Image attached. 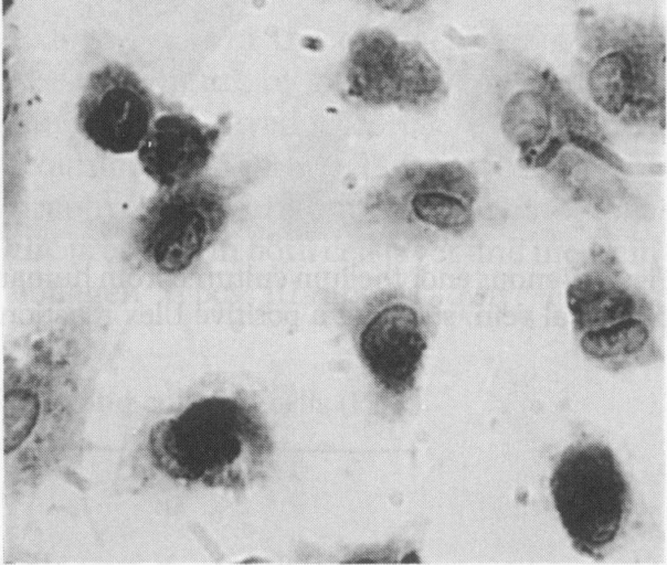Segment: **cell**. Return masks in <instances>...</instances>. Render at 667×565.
Wrapping results in <instances>:
<instances>
[{
  "instance_id": "cell-13",
  "label": "cell",
  "mask_w": 667,
  "mask_h": 565,
  "mask_svg": "<svg viewBox=\"0 0 667 565\" xmlns=\"http://www.w3.org/2000/svg\"><path fill=\"white\" fill-rule=\"evenodd\" d=\"M379 7L396 13H412L424 8L430 0H373Z\"/></svg>"
},
{
  "instance_id": "cell-9",
  "label": "cell",
  "mask_w": 667,
  "mask_h": 565,
  "mask_svg": "<svg viewBox=\"0 0 667 565\" xmlns=\"http://www.w3.org/2000/svg\"><path fill=\"white\" fill-rule=\"evenodd\" d=\"M360 356L374 381L394 395L412 390L427 347L425 318L395 289L370 297L356 320Z\"/></svg>"
},
{
  "instance_id": "cell-3",
  "label": "cell",
  "mask_w": 667,
  "mask_h": 565,
  "mask_svg": "<svg viewBox=\"0 0 667 565\" xmlns=\"http://www.w3.org/2000/svg\"><path fill=\"white\" fill-rule=\"evenodd\" d=\"M479 193L472 170L459 162L394 168L366 196L363 213L393 236L427 241L465 233Z\"/></svg>"
},
{
  "instance_id": "cell-4",
  "label": "cell",
  "mask_w": 667,
  "mask_h": 565,
  "mask_svg": "<svg viewBox=\"0 0 667 565\" xmlns=\"http://www.w3.org/2000/svg\"><path fill=\"white\" fill-rule=\"evenodd\" d=\"M555 510L580 552L597 556L618 536L631 507L629 486L607 446H570L550 478Z\"/></svg>"
},
{
  "instance_id": "cell-7",
  "label": "cell",
  "mask_w": 667,
  "mask_h": 565,
  "mask_svg": "<svg viewBox=\"0 0 667 565\" xmlns=\"http://www.w3.org/2000/svg\"><path fill=\"white\" fill-rule=\"evenodd\" d=\"M346 82L348 95L369 106L425 108L446 94L441 67L424 46L381 29L353 36Z\"/></svg>"
},
{
  "instance_id": "cell-5",
  "label": "cell",
  "mask_w": 667,
  "mask_h": 565,
  "mask_svg": "<svg viewBox=\"0 0 667 565\" xmlns=\"http://www.w3.org/2000/svg\"><path fill=\"white\" fill-rule=\"evenodd\" d=\"M594 259L565 291L574 333L582 351L596 361H634L652 343V307L614 257L600 252Z\"/></svg>"
},
{
  "instance_id": "cell-8",
  "label": "cell",
  "mask_w": 667,
  "mask_h": 565,
  "mask_svg": "<svg viewBox=\"0 0 667 565\" xmlns=\"http://www.w3.org/2000/svg\"><path fill=\"white\" fill-rule=\"evenodd\" d=\"M498 71L501 130L527 167L547 168L567 145V114L576 95L553 70L527 57L506 58Z\"/></svg>"
},
{
  "instance_id": "cell-1",
  "label": "cell",
  "mask_w": 667,
  "mask_h": 565,
  "mask_svg": "<svg viewBox=\"0 0 667 565\" xmlns=\"http://www.w3.org/2000/svg\"><path fill=\"white\" fill-rule=\"evenodd\" d=\"M575 65L591 100L626 125L665 127L666 36L649 20L580 8Z\"/></svg>"
},
{
  "instance_id": "cell-11",
  "label": "cell",
  "mask_w": 667,
  "mask_h": 565,
  "mask_svg": "<svg viewBox=\"0 0 667 565\" xmlns=\"http://www.w3.org/2000/svg\"><path fill=\"white\" fill-rule=\"evenodd\" d=\"M220 126L192 115L170 111L153 119L138 148L145 173L162 186L197 178L208 166L220 139Z\"/></svg>"
},
{
  "instance_id": "cell-12",
  "label": "cell",
  "mask_w": 667,
  "mask_h": 565,
  "mask_svg": "<svg viewBox=\"0 0 667 565\" xmlns=\"http://www.w3.org/2000/svg\"><path fill=\"white\" fill-rule=\"evenodd\" d=\"M547 169L572 200L597 211L608 212L625 194L621 180L586 153L562 150Z\"/></svg>"
},
{
  "instance_id": "cell-2",
  "label": "cell",
  "mask_w": 667,
  "mask_h": 565,
  "mask_svg": "<svg viewBox=\"0 0 667 565\" xmlns=\"http://www.w3.org/2000/svg\"><path fill=\"white\" fill-rule=\"evenodd\" d=\"M149 449L153 465L173 479L237 489L261 476L273 440L254 405L212 396L155 425Z\"/></svg>"
},
{
  "instance_id": "cell-10",
  "label": "cell",
  "mask_w": 667,
  "mask_h": 565,
  "mask_svg": "<svg viewBox=\"0 0 667 565\" xmlns=\"http://www.w3.org/2000/svg\"><path fill=\"white\" fill-rule=\"evenodd\" d=\"M155 111L141 79L128 67L109 63L88 77L77 105V126L97 148L129 153L138 150Z\"/></svg>"
},
{
  "instance_id": "cell-6",
  "label": "cell",
  "mask_w": 667,
  "mask_h": 565,
  "mask_svg": "<svg viewBox=\"0 0 667 565\" xmlns=\"http://www.w3.org/2000/svg\"><path fill=\"white\" fill-rule=\"evenodd\" d=\"M229 200L226 186L209 178L162 186L136 221L137 252L160 273L187 269L222 233Z\"/></svg>"
}]
</instances>
